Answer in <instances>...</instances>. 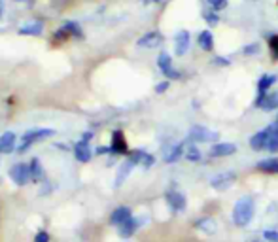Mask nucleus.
<instances>
[{
  "label": "nucleus",
  "mask_w": 278,
  "mask_h": 242,
  "mask_svg": "<svg viewBox=\"0 0 278 242\" xmlns=\"http://www.w3.org/2000/svg\"><path fill=\"white\" fill-rule=\"evenodd\" d=\"M254 212H256V207H254V199L252 197L239 199L235 208H233V222H235V225L237 227H246L252 222Z\"/></svg>",
  "instance_id": "obj_1"
},
{
  "label": "nucleus",
  "mask_w": 278,
  "mask_h": 242,
  "mask_svg": "<svg viewBox=\"0 0 278 242\" xmlns=\"http://www.w3.org/2000/svg\"><path fill=\"white\" fill-rule=\"evenodd\" d=\"M218 133L216 131H212L208 127H203V125H195L191 127V131H190V138L193 142H201V144H207V142H216L218 140Z\"/></svg>",
  "instance_id": "obj_2"
},
{
  "label": "nucleus",
  "mask_w": 278,
  "mask_h": 242,
  "mask_svg": "<svg viewBox=\"0 0 278 242\" xmlns=\"http://www.w3.org/2000/svg\"><path fill=\"white\" fill-rule=\"evenodd\" d=\"M53 137V129H36V131H31L23 137V142L19 144V152H25L29 146H33L35 142L38 140H44V138H50Z\"/></svg>",
  "instance_id": "obj_3"
},
{
  "label": "nucleus",
  "mask_w": 278,
  "mask_h": 242,
  "mask_svg": "<svg viewBox=\"0 0 278 242\" xmlns=\"http://www.w3.org/2000/svg\"><path fill=\"white\" fill-rule=\"evenodd\" d=\"M10 178L17 184V186H25L31 178H33V173H31V165L27 163H19L16 167L10 169Z\"/></svg>",
  "instance_id": "obj_4"
},
{
  "label": "nucleus",
  "mask_w": 278,
  "mask_h": 242,
  "mask_svg": "<svg viewBox=\"0 0 278 242\" xmlns=\"http://www.w3.org/2000/svg\"><path fill=\"white\" fill-rule=\"evenodd\" d=\"M235 180H237V174L235 173H222V174H216V176L210 180V186H212L214 190L224 191L227 190V188H231V186L235 184Z\"/></svg>",
  "instance_id": "obj_5"
},
{
  "label": "nucleus",
  "mask_w": 278,
  "mask_h": 242,
  "mask_svg": "<svg viewBox=\"0 0 278 242\" xmlns=\"http://www.w3.org/2000/svg\"><path fill=\"white\" fill-rule=\"evenodd\" d=\"M133 218V212H131V208L129 207H120L116 208L114 212H112V216H110V222H112V225H123L125 222H129Z\"/></svg>",
  "instance_id": "obj_6"
},
{
  "label": "nucleus",
  "mask_w": 278,
  "mask_h": 242,
  "mask_svg": "<svg viewBox=\"0 0 278 242\" xmlns=\"http://www.w3.org/2000/svg\"><path fill=\"white\" fill-rule=\"evenodd\" d=\"M256 106L263 108L265 112H271L278 106V95H267V93H260L258 101H256Z\"/></svg>",
  "instance_id": "obj_7"
},
{
  "label": "nucleus",
  "mask_w": 278,
  "mask_h": 242,
  "mask_svg": "<svg viewBox=\"0 0 278 242\" xmlns=\"http://www.w3.org/2000/svg\"><path fill=\"white\" fill-rule=\"evenodd\" d=\"M269 138H271V133H269V129H265V131H260V133H256L252 140H250V146L254 148V150H258L261 152L263 148H267L269 146Z\"/></svg>",
  "instance_id": "obj_8"
},
{
  "label": "nucleus",
  "mask_w": 278,
  "mask_h": 242,
  "mask_svg": "<svg viewBox=\"0 0 278 242\" xmlns=\"http://www.w3.org/2000/svg\"><path fill=\"white\" fill-rule=\"evenodd\" d=\"M161 42H163V36L159 35V33H148V35H144L140 38L139 42H137V46L139 48H157V46H161Z\"/></svg>",
  "instance_id": "obj_9"
},
{
  "label": "nucleus",
  "mask_w": 278,
  "mask_h": 242,
  "mask_svg": "<svg viewBox=\"0 0 278 242\" xmlns=\"http://www.w3.org/2000/svg\"><path fill=\"white\" fill-rule=\"evenodd\" d=\"M237 152V146L231 144V142H226V144H216L212 146L210 150V156L212 157H226V156H233Z\"/></svg>",
  "instance_id": "obj_10"
},
{
  "label": "nucleus",
  "mask_w": 278,
  "mask_h": 242,
  "mask_svg": "<svg viewBox=\"0 0 278 242\" xmlns=\"http://www.w3.org/2000/svg\"><path fill=\"white\" fill-rule=\"evenodd\" d=\"M74 156L78 161H82V163H87L89 159H91V148H89V142L87 140H82V142H78L76 146H74Z\"/></svg>",
  "instance_id": "obj_11"
},
{
  "label": "nucleus",
  "mask_w": 278,
  "mask_h": 242,
  "mask_svg": "<svg viewBox=\"0 0 278 242\" xmlns=\"http://www.w3.org/2000/svg\"><path fill=\"white\" fill-rule=\"evenodd\" d=\"M167 201H169L171 208L176 210V212H182L186 208V197L182 193H178V191H169L167 193Z\"/></svg>",
  "instance_id": "obj_12"
},
{
  "label": "nucleus",
  "mask_w": 278,
  "mask_h": 242,
  "mask_svg": "<svg viewBox=\"0 0 278 242\" xmlns=\"http://www.w3.org/2000/svg\"><path fill=\"white\" fill-rule=\"evenodd\" d=\"M42 31H44L42 21H29V23H25V25L19 27V33H21V35H27V36H40L42 35Z\"/></svg>",
  "instance_id": "obj_13"
},
{
  "label": "nucleus",
  "mask_w": 278,
  "mask_h": 242,
  "mask_svg": "<svg viewBox=\"0 0 278 242\" xmlns=\"http://www.w3.org/2000/svg\"><path fill=\"white\" fill-rule=\"evenodd\" d=\"M110 150L114 154H127V142H125V137H123L122 131H116L112 135V146H110Z\"/></svg>",
  "instance_id": "obj_14"
},
{
  "label": "nucleus",
  "mask_w": 278,
  "mask_h": 242,
  "mask_svg": "<svg viewBox=\"0 0 278 242\" xmlns=\"http://www.w3.org/2000/svg\"><path fill=\"white\" fill-rule=\"evenodd\" d=\"M190 48V33L188 31H180L176 35V55H184Z\"/></svg>",
  "instance_id": "obj_15"
},
{
  "label": "nucleus",
  "mask_w": 278,
  "mask_h": 242,
  "mask_svg": "<svg viewBox=\"0 0 278 242\" xmlns=\"http://www.w3.org/2000/svg\"><path fill=\"white\" fill-rule=\"evenodd\" d=\"M16 148V135L14 133H4L0 137V154H12Z\"/></svg>",
  "instance_id": "obj_16"
},
{
  "label": "nucleus",
  "mask_w": 278,
  "mask_h": 242,
  "mask_svg": "<svg viewBox=\"0 0 278 242\" xmlns=\"http://www.w3.org/2000/svg\"><path fill=\"white\" fill-rule=\"evenodd\" d=\"M135 165H137V163H135V161L129 157V159L123 163L122 167H120V171H118V176H116V188H120L123 182H125V178L131 174V171H133V167H135Z\"/></svg>",
  "instance_id": "obj_17"
},
{
  "label": "nucleus",
  "mask_w": 278,
  "mask_h": 242,
  "mask_svg": "<svg viewBox=\"0 0 278 242\" xmlns=\"http://www.w3.org/2000/svg\"><path fill=\"white\" fill-rule=\"evenodd\" d=\"M139 225H140V220H135V218H131L129 222H125L123 225H120V227H118V231H120V235H122L123 239H129V237H133V235L137 233Z\"/></svg>",
  "instance_id": "obj_18"
},
{
  "label": "nucleus",
  "mask_w": 278,
  "mask_h": 242,
  "mask_svg": "<svg viewBox=\"0 0 278 242\" xmlns=\"http://www.w3.org/2000/svg\"><path fill=\"white\" fill-rule=\"evenodd\" d=\"M131 159H133L135 163H140V165H142V167H146V169H148V167H152V165H154V161H156L154 156H150V154H146V152H142V150H137V152L131 156Z\"/></svg>",
  "instance_id": "obj_19"
},
{
  "label": "nucleus",
  "mask_w": 278,
  "mask_h": 242,
  "mask_svg": "<svg viewBox=\"0 0 278 242\" xmlns=\"http://www.w3.org/2000/svg\"><path fill=\"white\" fill-rule=\"evenodd\" d=\"M195 227L197 229H201V231H205V233H208V235H212V233H216V222L212 220V218H203V220H199L197 224H195Z\"/></svg>",
  "instance_id": "obj_20"
},
{
  "label": "nucleus",
  "mask_w": 278,
  "mask_h": 242,
  "mask_svg": "<svg viewBox=\"0 0 278 242\" xmlns=\"http://www.w3.org/2000/svg\"><path fill=\"white\" fill-rule=\"evenodd\" d=\"M184 150H186V144H176L174 148H171L169 154H165V161H167V163L178 161V159L182 157V154H184Z\"/></svg>",
  "instance_id": "obj_21"
},
{
  "label": "nucleus",
  "mask_w": 278,
  "mask_h": 242,
  "mask_svg": "<svg viewBox=\"0 0 278 242\" xmlns=\"http://www.w3.org/2000/svg\"><path fill=\"white\" fill-rule=\"evenodd\" d=\"M258 169L263 173H278V159H265L258 163Z\"/></svg>",
  "instance_id": "obj_22"
},
{
  "label": "nucleus",
  "mask_w": 278,
  "mask_h": 242,
  "mask_svg": "<svg viewBox=\"0 0 278 242\" xmlns=\"http://www.w3.org/2000/svg\"><path fill=\"white\" fill-rule=\"evenodd\" d=\"M277 82V76H273V74H265V76H261V80L258 82V89H260V93H267V89L273 86Z\"/></svg>",
  "instance_id": "obj_23"
},
{
  "label": "nucleus",
  "mask_w": 278,
  "mask_h": 242,
  "mask_svg": "<svg viewBox=\"0 0 278 242\" xmlns=\"http://www.w3.org/2000/svg\"><path fill=\"white\" fill-rule=\"evenodd\" d=\"M199 46H201L205 52H210V50H212L214 40H212V35H210L208 31H205V33L199 35Z\"/></svg>",
  "instance_id": "obj_24"
},
{
  "label": "nucleus",
  "mask_w": 278,
  "mask_h": 242,
  "mask_svg": "<svg viewBox=\"0 0 278 242\" xmlns=\"http://www.w3.org/2000/svg\"><path fill=\"white\" fill-rule=\"evenodd\" d=\"M157 65H159V69L163 70V74H169V72L173 70V63H171V57H169L167 53H161V55H159V61H157Z\"/></svg>",
  "instance_id": "obj_25"
},
{
  "label": "nucleus",
  "mask_w": 278,
  "mask_h": 242,
  "mask_svg": "<svg viewBox=\"0 0 278 242\" xmlns=\"http://www.w3.org/2000/svg\"><path fill=\"white\" fill-rule=\"evenodd\" d=\"M186 159H188V161H201L203 156H201V152H199L195 146H191V144L188 146V144H186Z\"/></svg>",
  "instance_id": "obj_26"
},
{
  "label": "nucleus",
  "mask_w": 278,
  "mask_h": 242,
  "mask_svg": "<svg viewBox=\"0 0 278 242\" xmlns=\"http://www.w3.org/2000/svg\"><path fill=\"white\" fill-rule=\"evenodd\" d=\"M31 173H33V180H35V182H40V180H42L44 171H42V167H40V161H38V159H33V163H31Z\"/></svg>",
  "instance_id": "obj_27"
},
{
  "label": "nucleus",
  "mask_w": 278,
  "mask_h": 242,
  "mask_svg": "<svg viewBox=\"0 0 278 242\" xmlns=\"http://www.w3.org/2000/svg\"><path fill=\"white\" fill-rule=\"evenodd\" d=\"M61 31H65L67 35H76V36L82 35V33H80V27H78L76 23H67V25L61 29Z\"/></svg>",
  "instance_id": "obj_28"
},
{
  "label": "nucleus",
  "mask_w": 278,
  "mask_h": 242,
  "mask_svg": "<svg viewBox=\"0 0 278 242\" xmlns=\"http://www.w3.org/2000/svg\"><path fill=\"white\" fill-rule=\"evenodd\" d=\"M269 46H271V52H273V55L278 59V35L271 36V40H269Z\"/></svg>",
  "instance_id": "obj_29"
},
{
  "label": "nucleus",
  "mask_w": 278,
  "mask_h": 242,
  "mask_svg": "<svg viewBox=\"0 0 278 242\" xmlns=\"http://www.w3.org/2000/svg\"><path fill=\"white\" fill-rule=\"evenodd\" d=\"M208 4L218 12V10H224L227 6V0H208Z\"/></svg>",
  "instance_id": "obj_30"
},
{
  "label": "nucleus",
  "mask_w": 278,
  "mask_h": 242,
  "mask_svg": "<svg viewBox=\"0 0 278 242\" xmlns=\"http://www.w3.org/2000/svg\"><path fill=\"white\" fill-rule=\"evenodd\" d=\"M263 237H265V241L269 242H278V231H265Z\"/></svg>",
  "instance_id": "obj_31"
},
{
  "label": "nucleus",
  "mask_w": 278,
  "mask_h": 242,
  "mask_svg": "<svg viewBox=\"0 0 278 242\" xmlns=\"http://www.w3.org/2000/svg\"><path fill=\"white\" fill-rule=\"evenodd\" d=\"M205 19H207V23H208V25H218V21H220L218 16H216V14H212V12H207V14H205Z\"/></svg>",
  "instance_id": "obj_32"
},
{
  "label": "nucleus",
  "mask_w": 278,
  "mask_h": 242,
  "mask_svg": "<svg viewBox=\"0 0 278 242\" xmlns=\"http://www.w3.org/2000/svg\"><path fill=\"white\" fill-rule=\"evenodd\" d=\"M35 242H50V235H48L46 231H40V233L36 235Z\"/></svg>",
  "instance_id": "obj_33"
},
{
  "label": "nucleus",
  "mask_w": 278,
  "mask_h": 242,
  "mask_svg": "<svg viewBox=\"0 0 278 242\" xmlns=\"http://www.w3.org/2000/svg\"><path fill=\"white\" fill-rule=\"evenodd\" d=\"M258 52V46L256 44H252V46H248V48H244V53L246 55H252V53H256Z\"/></svg>",
  "instance_id": "obj_34"
},
{
  "label": "nucleus",
  "mask_w": 278,
  "mask_h": 242,
  "mask_svg": "<svg viewBox=\"0 0 278 242\" xmlns=\"http://www.w3.org/2000/svg\"><path fill=\"white\" fill-rule=\"evenodd\" d=\"M214 63H216V65H222V67H227V65H229V61L224 59V57H216V59H214Z\"/></svg>",
  "instance_id": "obj_35"
},
{
  "label": "nucleus",
  "mask_w": 278,
  "mask_h": 242,
  "mask_svg": "<svg viewBox=\"0 0 278 242\" xmlns=\"http://www.w3.org/2000/svg\"><path fill=\"white\" fill-rule=\"evenodd\" d=\"M167 87H169V84L167 82H163V84H159V86L156 87L157 93H163V91H167Z\"/></svg>",
  "instance_id": "obj_36"
},
{
  "label": "nucleus",
  "mask_w": 278,
  "mask_h": 242,
  "mask_svg": "<svg viewBox=\"0 0 278 242\" xmlns=\"http://www.w3.org/2000/svg\"><path fill=\"white\" fill-rule=\"evenodd\" d=\"M154 2H161V0H154Z\"/></svg>",
  "instance_id": "obj_37"
},
{
  "label": "nucleus",
  "mask_w": 278,
  "mask_h": 242,
  "mask_svg": "<svg viewBox=\"0 0 278 242\" xmlns=\"http://www.w3.org/2000/svg\"><path fill=\"white\" fill-rule=\"evenodd\" d=\"M17 2H25V0H17Z\"/></svg>",
  "instance_id": "obj_38"
},
{
  "label": "nucleus",
  "mask_w": 278,
  "mask_h": 242,
  "mask_svg": "<svg viewBox=\"0 0 278 242\" xmlns=\"http://www.w3.org/2000/svg\"><path fill=\"white\" fill-rule=\"evenodd\" d=\"M254 242H261V241H254Z\"/></svg>",
  "instance_id": "obj_39"
},
{
  "label": "nucleus",
  "mask_w": 278,
  "mask_h": 242,
  "mask_svg": "<svg viewBox=\"0 0 278 242\" xmlns=\"http://www.w3.org/2000/svg\"><path fill=\"white\" fill-rule=\"evenodd\" d=\"M277 121H278V118H277Z\"/></svg>",
  "instance_id": "obj_40"
}]
</instances>
